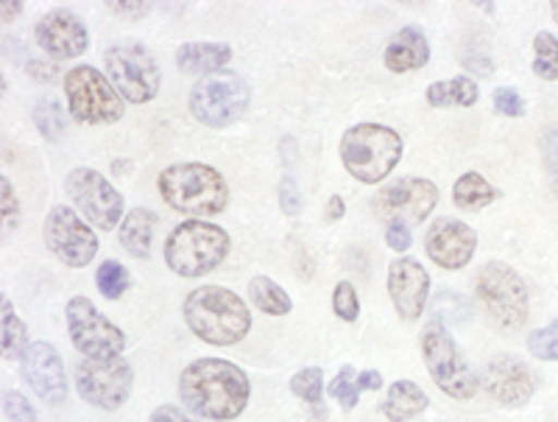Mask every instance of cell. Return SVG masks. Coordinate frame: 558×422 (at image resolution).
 Wrapping results in <instances>:
<instances>
[{"label":"cell","mask_w":558,"mask_h":422,"mask_svg":"<svg viewBox=\"0 0 558 422\" xmlns=\"http://www.w3.org/2000/svg\"><path fill=\"white\" fill-rule=\"evenodd\" d=\"M252 395L248 375L223 359H198L179 375V397L193 414L209 422H229L243 414Z\"/></svg>","instance_id":"1"},{"label":"cell","mask_w":558,"mask_h":422,"mask_svg":"<svg viewBox=\"0 0 558 422\" xmlns=\"http://www.w3.org/2000/svg\"><path fill=\"white\" fill-rule=\"evenodd\" d=\"M182 314L198 341L213 347H232L252 330L246 302L223 286H198L184 297Z\"/></svg>","instance_id":"2"},{"label":"cell","mask_w":558,"mask_h":422,"mask_svg":"<svg viewBox=\"0 0 558 422\" xmlns=\"http://www.w3.org/2000/svg\"><path fill=\"white\" fill-rule=\"evenodd\" d=\"M159 196L184 216H218L229 205V185L221 173L204 162H177L159 171Z\"/></svg>","instance_id":"3"},{"label":"cell","mask_w":558,"mask_h":422,"mask_svg":"<svg viewBox=\"0 0 558 422\" xmlns=\"http://www.w3.org/2000/svg\"><path fill=\"white\" fill-rule=\"evenodd\" d=\"M402 157V137L383 123H357L341 137V160L363 185H377L397 168Z\"/></svg>","instance_id":"4"},{"label":"cell","mask_w":558,"mask_h":422,"mask_svg":"<svg viewBox=\"0 0 558 422\" xmlns=\"http://www.w3.org/2000/svg\"><path fill=\"white\" fill-rule=\"evenodd\" d=\"M232 241L227 230L202 218L182 221L166 241L168 269L179 277H204L227 261Z\"/></svg>","instance_id":"5"},{"label":"cell","mask_w":558,"mask_h":422,"mask_svg":"<svg viewBox=\"0 0 558 422\" xmlns=\"http://www.w3.org/2000/svg\"><path fill=\"white\" fill-rule=\"evenodd\" d=\"M475 294L488 319L502 330H520L531 314L527 286L514 266L502 261H488L475 277Z\"/></svg>","instance_id":"6"},{"label":"cell","mask_w":558,"mask_h":422,"mask_svg":"<svg viewBox=\"0 0 558 422\" xmlns=\"http://www.w3.org/2000/svg\"><path fill=\"white\" fill-rule=\"evenodd\" d=\"M422 355L436 386L452 400H472L481 389V377L466 364L463 352L458 350L456 339L445 327V322L433 319L422 330Z\"/></svg>","instance_id":"7"},{"label":"cell","mask_w":558,"mask_h":422,"mask_svg":"<svg viewBox=\"0 0 558 422\" xmlns=\"http://www.w3.org/2000/svg\"><path fill=\"white\" fill-rule=\"evenodd\" d=\"M248 84L241 73L235 71H218L209 76L198 79L196 87L191 91V116L202 126L223 129L241 121L243 112L248 109Z\"/></svg>","instance_id":"8"},{"label":"cell","mask_w":558,"mask_h":422,"mask_svg":"<svg viewBox=\"0 0 558 422\" xmlns=\"http://www.w3.org/2000/svg\"><path fill=\"white\" fill-rule=\"evenodd\" d=\"M104 64H107V79L123 101L148 104L157 98L162 73L154 53L143 43H132V39L114 43L104 53Z\"/></svg>","instance_id":"9"},{"label":"cell","mask_w":558,"mask_h":422,"mask_svg":"<svg viewBox=\"0 0 558 422\" xmlns=\"http://www.w3.org/2000/svg\"><path fill=\"white\" fill-rule=\"evenodd\" d=\"M64 96L70 116L93 126H109L123 118V98L93 64H78L64 73Z\"/></svg>","instance_id":"10"},{"label":"cell","mask_w":558,"mask_h":422,"mask_svg":"<svg viewBox=\"0 0 558 422\" xmlns=\"http://www.w3.org/2000/svg\"><path fill=\"white\" fill-rule=\"evenodd\" d=\"M70 341L84 359H109L121 355L126 347V333L107 319L87 297H73L64 308Z\"/></svg>","instance_id":"11"},{"label":"cell","mask_w":558,"mask_h":422,"mask_svg":"<svg viewBox=\"0 0 558 422\" xmlns=\"http://www.w3.org/2000/svg\"><path fill=\"white\" fill-rule=\"evenodd\" d=\"M134 372L121 355L84 359L76 366V389L84 403L104 411H118L132 395Z\"/></svg>","instance_id":"12"},{"label":"cell","mask_w":558,"mask_h":422,"mask_svg":"<svg viewBox=\"0 0 558 422\" xmlns=\"http://www.w3.org/2000/svg\"><path fill=\"white\" fill-rule=\"evenodd\" d=\"M64 191L96 230H114L123 218L126 205H123L121 191L93 168H73L64 180Z\"/></svg>","instance_id":"13"},{"label":"cell","mask_w":558,"mask_h":422,"mask_svg":"<svg viewBox=\"0 0 558 422\" xmlns=\"http://www.w3.org/2000/svg\"><path fill=\"white\" fill-rule=\"evenodd\" d=\"M45 243L70 269H84V266L96 261V232L84 225L73 207L57 205L48 213V218H45Z\"/></svg>","instance_id":"14"},{"label":"cell","mask_w":558,"mask_h":422,"mask_svg":"<svg viewBox=\"0 0 558 422\" xmlns=\"http://www.w3.org/2000/svg\"><path fill=\"white\" fill-rule=\"evenodd\" d=\"M438 202V188L422 177H402L391 185L380 188L375 196V207L380 216L391 221H405V225H418L433 213Z\"/></svg>","instance_id":"15"},{"label":"cell","mask_w":558,"mask_h":422,"mask_svg":"<svg viewBox=\"0 0 558 422\" xmlns=\"http://www.w3.org/2000/svg\"><path fill=\"white\" fill-rule=\"evenodd\" d=\"M477 250V232L466 221L458 218H436L425 236V252L436 266L447 272H458L470 266Z\"/></svg>","instance_id":"16"},{"label":"cell","mask_w":558,"mask_h":422,"mask_svg":"<svg viewBox=\"0 0 558 422\" xmlns=\"http://www.w3.org/2000/svg\"><path fill=\"white\" fill-rule=\"evenodd\" d=\"M23 381L34 389V395L45 403L59 406L68 400V375H64L62 355L48 341H32L23 355Z\"/></svg>","instance_id":"17"},{"label":"cell","mask_w":558,"mask_h":422,"mask_svg":"<svg viewBox=\"0 0 558 422\" xmlns=\"http://www.w3.org/2000/svg\"><path fill=\"white\" fill-rule=\"evenodd\" d=\"M34 34H37V46L57 62L82 57L89 46V34L82 17L70 9H51L48 14H43Z\"/></svg>","instance_id":"18"},{"label":"cell","mask_w":558,"mask_h":422,"mask_svg":"<svg viewBox=\"0 0 558 422\" xmlns=\"http://www.w3.org/2000/svg\"><path fill=\"white\" fill-rule=\"evenodd\" d=\"M388 297L402 319H418L427 305V297H430V275L425 266L413 257L393 261L388 269Z\"/></svg>","instance_id":"19"},{"label":"cell","mask_w":558,"mask_h":422,"mask_svg":"<svg viewBox=\"0 0 558 422\" xmlns=\"http://www.w3.org/2000/svg\"><path fill=\"white\" fill-rule=\"evenodd\" d=\"M483 389L506 409H520L536 391V377L517 355H500V359L488 361L486 372H483Z\"/></svg>","instance_id":"20"},{"label":"cell","mask_w":558,"mask_h":422,"mask_svg":"<svg viewBox=\"0 0 558 422\" xmlns=\"http://www.w3.org/2000/svg\"><path fill=\"white\" fill-rule=\"evenodd\" d=\"M427 59H430V43L413 26L393 34L391 43L386 46V53H383V62L391 73L418 71V68H425Z\"/></svg>","instance_id":"21"},{"label":"cell","mask_w":558,"mask_h":422,"mask_svg":"<svg viewBox=\"0 0 558 422\" xmlns=\"http://www.w3.org/2000/svg\"><path fill=\"white\" fill-rule=\"evenodd\" d=\"M232 59V48L227 43H184L177 51V64L182 73H209L223 71V64Z\"/></svg>","instance_id":"22"},{"label":"cell","mask_w":558,"mask_h":422,"mask_svg":"<svg viewBox=\"0 0 558 422\" xmlns=\"http://www.w3.org/2000/svg\"><path fill=\"white\" fill-rule=\"evenodd\" d=\"M427 395L422 391V386H416L413 381H393L391 386H388V395L386 400H383V414H386V420L391 422H408L413 420L416 414H422V411L427 409Z\"/></svg>","instance_id":"23"},{"label":"cell","mask_w":558,"mask_h":422,"mask_svg":"<svg viewBox=\"0 0 558 422\" xmlns=\"http://www.w3.org/2000/svg\"><path fill=\"white\" fill-rule=\"evenodd\" d=\"M154 230H157V216L146 207H134L126 213L121 227V246L132 257H148L151 255Z\"/></svg>","instance_id":"24"},{"label":"cell","mask_w":558,"mask_h":422,"mask_svg":"<svg viewBox=\"0 0 558 422\" xmlns=\"http://www.w3.org/2000/svg\"><path fill=\"white\" fill-rule=\"evenodd\" d=\"M0 341H3V361H23L26 350L32 347L28 327L23 325L9 297H3L0 302Z\"/></svg>","instance_id":"25"},{"label":"cell","mask_w":558,"mask_h":422,"mask_svg":"<svg viewBox=\"0 0 558 422\" xmlns=\"http://www.w3.org/2000/svg\"><path fill=\"white\" fill-rule=\"evenodd\" d=\"M497 198H500V191L495 185H488L486 177L475 171L458 177V182L452 185V202L461 210H483V207H488Z\"/></svg>","instance_id":"26"},{"label":"cell","mask_w":558,"mask_h":422,"mask_svg":"<svg viewBox=\"0 0 558 422\" xmlns=\"http://www.w3.org/2000/svg\"><path fill=\"white\" fill-rule=\"evenodd\" d=\"M477 101V84L472 76H456L427 87V104L433 107H472Z\"/></svg>","instance_id":"27"},{"label":"cell","mask_w":558,"mask_h":422,"mask_svg":"<svg viewBox=\"0 0 558 422\" xmlns=\"http://www.w3.org/2000/svg\"><path fill=\"white\" fill-rule=\"evenodd\" d=\"M248 297L257 305V311L268 316H286L293 311V302L288 297V291L282 286L271 280L266 275H257L252 282H248Z\"/></svg>","instance_id":"28"},{"label":"cell","mask_w":558,"mask_h":422,"mask_svg":"<svg viewBox=\"0 0 558 422\" xmlns=\"http://www.w3.org/2000/svg\"><path fill=\"white\" fill-rule=\"evenodd\" d=\"M34 126L39 129V135L45 141H62V135L68 132V118H64V109L57 98L45 96L34 104Z\"/></svg>","instance_id":"29"},{"label":"cell","mask_w":558,"mask_h":422,"mask_svg":"<svg viewBox=\"0 0 558 422\" xmlns=\"http://www.w3.org/2000/svg\"><path fill=\"white\" fill-rule=\"evenodd\" d=\"M291 391L299 397V400H305L318 417L327 414V406L322 403L324 397V372L318 366H305V370H299L296 375L291 377Z\"/></svg>","instance_id":"30"},{"label":"cell","mask_w":558,"mask_h":422,"mask_svg":"<svg viewBox=\"0 0 558 422\" xmlns=\"http://www.w3.org/2000/svg\"><path fill=\"white\" fill-rule=\"evenodd\" d=\"M533 73L545 82H558V37L539 32L533 37Z\"/></svg>","instance_id":"31"},{"label":"cell","mask_w":558,"mask_h":422,"mask_svg":"<svg viewBox=\"0 0 558 422\" xmlns=\"http://www.w3.org/2000/svg\"><path fill=\"white\" fill-rule=\"evenodd\" d=\"M96 286L107 300H118L129 288V272L118 261H104L96 272Z\"/></svg>","instance_id":"32"},{"label":"cell","mask_w":558,"mask_h":422,"mask_svg":"<svg viewBox=\"0 0 558 422\" xmlns=\"http://www.w3.org/2000/svg\"><path fill=\"white\" fill-rule=\"evenodd\" d=\"M527 350H531L533 359L558 361V319L539 327V330H533L527 336Z\"/></svg>","instance_id":"33"},{"label":"cell","mask_w":558,"mask_h":422,"mask_svg":"<svg viewBox=\"0 0 558 422\" xmlns=\"http://www.w3.org/2000/svg\"><path fill=\"white\" fill-rule=\"evenodd\" d=\"M330 395L336 397L338 403L347 411H352L357 406V397H361V386H357V372L352 366H343L330 384Z\"/></svg>","instance_id":"34"},{"label":"cell","mask_w":558,"mask_h":422,"mask_svg":"<svg viewBox=\"0 0 558 422\" xmlns=\"http://www.w3.org/2000/svg\"><path fill=\"white\" fill-rule=\"evenodd\" d=\"M332 311L343 322H355L361 316V300H357L355 286L349 280H341L332 291Z\"/></svg>","instance_id":"35"},{"label":"cell","mask_w":558,"mask_h":422,"mask_svg":"<svg viewBox=\"0 0 558 422\" xmlns=\"http://www.w3.org/2000/svg\"><path fill=\"white\" fill-rule=\"evenodd\" d=\"M542 162H545L553 191L558 193V123L547 126L545 135H542Z\"/></svg>","instance_id":"36"},{"label":"cell","mask_w":558,"mask_h":422,"mask_svg":"<svg viewBox=\"0 0 558 422\" xmlns=\"http://www.w3.org/2000/svg\"><path fill=\"white\" fill-rule=\"evenodd\" d=\"M0 205H3L0 207V213H3V230L14 232L20 225V202L7 177H0Z\"/></svg>","instance_id":"37"},{"label":"cell","mask_w":558,"mask_h":422,"mask_svg":"<svg viewBox=\"0 0 558 422\" xmlns=\"http://www.w3.org/2000/svg\"><path fill=\"white\" fill-rule=\"evenodd\" d=\"M3 414H7V422H37V411L28 403V397L20 391L3 395Z\"/></svg>","instance_id":"38"},{"label":"cell","mask_w":558,"mask_h":422,"mask_svg":"<svg viewBox=\"0 0 558 422\" xmlns=\"http://www.w3.org/2000/svg\"><path fill=\"white\" fill-rule=\"evenodd\" d=\"M495 109L502 112L506 118H522L525 116V101H522L520 93L514 87H497L495 91Z\"/></svg>","instance_id":"39"},{"label":"cell","mask_w":558,"mask_h":422,"mask_svg":"<svg viewBox=\"0 0 558 422\" xmlns=\"http://www.w3.org/2000/svg\"><path fill=\"white\" fill-rule=\"evenodd\" d=\"M277 196H279V207L286 216H299L302 213V191L296 188V182L291 177H282L277 188Z\"/></svg>","instance_id":"40"},{"label":"cell","mask_w":558,"mask_h":422,"mask_svg":"<svg viewBox=\"0 0 558 422\" xmlns=\"http://www.w3.org/2000/svg\"><path fill=\"white\" fill-rule=\"evenodd\" d=\"M411 227L405 225V221H391L386 230V243L391 246L393 252H408L411 250Z\"/></svg>","instance_id":"41"},{"label":"cell","mask_w":558,"mask_h":422,"mask_svg":"<svg viewBox=\"0 0 558 422\" xmlns=\"http://www.w3.org/2000/svg\"><path fill=\"white\" fill-rule=\"evenodd\" d=\"M148 422H202V420H193L191 414H184V411L177 409V406H159V409L151 411Z\"/></svg>","instance_id":"42"},{"label":"cell","mask_w":558,"mask_h":422,"mask_svg":"<svg viewBox=\"0 0 558 422\" xmlns=\"http://www.w3.org/2000/svg\"><path fill=\"white\" fill-rule=\"evenodd\" d=\"M463 68H466V73H475V76H492V62L486 57H477V53H470L463 59Z\"/></svg>","instance_id":"43"},{"label":"cell","mask_w":558,"mask_h":422,"mask_svg":"<svg viewBox=\"0 0 558 422\" xmlns=\"http://www.w3.org/2000/svg\"><path fill=\"white\" fill-rule=\"evenodd\" d=\"M357 386H361V391H377V389H383V375L377 370H366V372H361V375H357Z\"/></svg>","instance_id":"44"},{"label":"cell","mask_w":558,"mask_h":422,"mask_svg":"<svg viewBox=\"0 0 558 422\" xmlns=\"http://www.w3.org/2000/svg\"><path fill=\"white\" fill-rule=\"evenodd\" d=\"M28 73L39 82H53V64H43V62H28Z\"/></svg>","instance_id":"45"},{"label":"cell","mask_w":558,"mask_h":422,"mask_svg":"<svg viewBox=\"0 0 558 422\" xmlns=\"http://www.w3.org/2000/svg\"><path fill=\"white\" fill-rule=\"evenodd\" d=\"M343 213H347L343 198L341 196H330V210H327V218H330V221H338V218H343Z\"/></svg>","instance_id":"46"},{"label":"cell","mask_w":558,"mask_h":422,"mask_svg":"<svg viewBox=\"0 0 558 422\" xmlns=\"http://www.w3.org/2000/svg\"><path fill=\"white\" fill-rule=\"evenodd\" d=\"M20 12H23V3H20V0H7V3H3V23L17 17Z\"/></svg>","instance_id":"47"},{"label":"cell","mask_w":558,"mask_h":422,"mask_svg":"<svg viewBox=\"0 0 558 422\" xmlns=\"http://www.w3.org/2000/svg\"><path fill=\"white\" fill-rule=\"evenodd\" d=\"M114 12H132V14H143L146 12V3H109Z\"/></svg>","instance_id":"48"},{"label":"cell","mask_w":558,"mask_h":422,"mask_svg":"<svg viewBox=\"0 0 558 422\" xmlns=\"http://www.w3.org/2000/svg\"><path fill=\"white\" fill-rule=\"evenodd\" d=\"M550 12H553V20L558 23V0H553V3H550Z\"/></svg>","instance_id":"49"}]
</instances>
